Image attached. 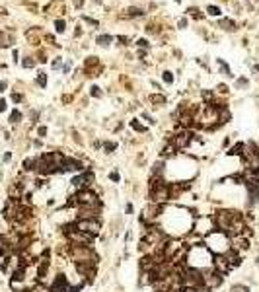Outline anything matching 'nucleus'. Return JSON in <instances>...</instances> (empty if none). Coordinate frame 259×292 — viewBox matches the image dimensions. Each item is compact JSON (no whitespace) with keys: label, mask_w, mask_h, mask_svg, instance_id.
Wrapping results in <instances>:
<instances>
[{"label":"nucleus","mask_w":259,"mask_h":292,"mask_svg":"<svg viewBox=\"0 0 259 292\" xmlns=\"http://www.w3.org/2000/svg\"><path fill=\"white\" fill-rule=\"evenodd\" d=\"M162 169H164V164H162V162L154 164V168H152V175H154V177H158V175L162 173Z\"/></svg>","instance_id":"15"},{"label":"nucleus","mask_w":259,"mask_h":292,"mask_svg":"<svg viewBox=\"0 0 259 292\" xmlns=\"http://www.w3.org/2000/svg\"><path fill=\"white\" fill-rule=\"evenodd\" d=\"M150 101L152 103H166V97L164 96H150Z\"/></svg>","instance_id":"18"},{"label":"nucleus","mask_w":259,"mask_h":292,"mask_svg":"<svg viewBox=\"0 0 259 292\" xmlns=\"http://www.w3.org/2000/svg\"><path fill=\"white\" fill-rule=\"evenodd\" d=\"M74 228H76L78 232H84V234H92V236H96L97 232H99V220H96V218H80V220L74 224Z\"/></svg>","instance_id":"3"},{"label":"nucleus","mask_w":259,"mask_h":292,"mask_svg":"<svg viewBox=\"0 0 259 292\" xmlns=\"http://www.w3.org/2000/svg\"><path fill=\"white\" fill-rule=\"evenodd\" d=\"M138 45H140V47H146L148 43H146V39H140V41H138Z\"/></svg>","instance_id":"33"},{"label":"nucleus","mask_w":259,"mask_h":292,"mask_svg":"<svg viewBox=\"0 0 259 292\" xmlns=\"http://www.w3.org/2000/svg\"><path fill=\"white\" fill-rule=\"evenodd\" d=\"M109 41H111L109 35H101V37H97V43H99V45H109Z\"/></svg>","instance_id":"19"},{"label":"nucleus","mask_w":259,"mask_h":292,"mask_svg":"<svg viewBox=\"0 0 259 292\" xmlns=\"http://www.w3.org/2000/svg\"><path fill=\"white\" fill-rule=\"evenodd\" d=\"M60 169H62V171H72V169H74V171H82V169H84V166L78 162V160L65 158V160H62V164H60Z\"/></svg>","instance_id":"9"},{"label":"nucleus","mask_w":259,"mask_h":292,"mask_svg":"<svg viewBox=\"0 0 259 292\" xmlns=\"http://www.w3.org/2000/svg\"><path fill=\"white\" fill-rule=\"evenodd\" d=\"M4 90H6V84H2V82H0V92H4Z\"/></svg>","instance_id":"34"},{"label":"nucleus","mask_w":259,"mask_h":292,"mask_svg":"<svg viewBox=\"0 0 259 292\" xmlns=\"http://www.w3.org/2000/svg\"><path fill=\"white\" fill-rule=\"evenodd\" d=\"M131 127H133L135 130H138V132H144V130H146V127H144V125H140L136 119H133V121H131Z\"/></svg>","instance_id":"14"},{"label":"nucleus","mask_w":259,"mask_h":292,"mask_svg":"<svg viewBox=\"0 0 259 292\" xmlns=\"http://www.w3.org/2000/svg\"><path fill=\"white\" fill-rule=\"evenodd\" d=\"M24 66H27V68H29V66H33V60H24Z\"/></svg>","instance_id":"32"},{"label":"nucleus","mask_w":259,"mask_h":292,"mask_svg":"<svg viewBox=\"0 0 259 292\" xmlns=\"http://www.w3.org/2000/svg\"><path fill=\"white\" fill-rule=\"evenodd\" d=\"M115 148H117V146L113 142H105V150H107V152H113Z\"/></svg>","instance_id":"26"},{"label":"nucleus","mask_w":259,"mask_h":292,"mask_svg":"<svg viewBox=\"0 0 259 292\" xmlns=\"http://www.w3.org/2000/svg\"><path fill=\"white\" fill-rule=\"evenodd\" d=\"M4 109H6V101H4V99H0V111H4Z\"/></svg>","instance_id":"30"},{"label":"nucleus","mask_w":259,"mask_h":292,"mask_svg":"<svg viewBox=\"0 0 259 292\" xmlns=\"http://www.w3.org/2000/svg\"><path fill=\"white\" fill-rule=\"evenodd\" d=\"M212 267L216 269L218 275H222V273L230 271V267H232V265L228 263V259H226V255H224V253H216V255L212 257Z\"/></svg>","instance_id":"5"},{"label":"nucleus","mask_w":259,"mask_h":292,"mask_svg":"<svg viewBox=\"0 0 259 292\" xmlns=\"http://www.w3.org/2000/svg\"><path fill=\"white\" fill-rule=\"evenodd\" d=\"M12 99H14V101H22V96H18V94H14V96H12Z\"/></svg>","instance_id":"31"},{"label":"nucleus","mask_w":259,"mask_h":292,"mask_svg":"<svg viewBox=\"0 0 259 292\" xmlns=\"http://www.w3.org/2000/svg\"><path fill=\"white\" fill-rule=\"evenodd\" d=\"M164 210V205H158V203H154L152 207L148 208H144V212H142V220L144 222H154L158 216H160V212Z\"/></svg>","instance_id":"6"},{"label":"nucleus","mask_w":259,"mask_h":292,"mask_svg":"<svg viewBox=\"0 0 259 292\" xmlns=\"http://www.w3.org/2000/svg\"><path fill=\"white\" fill-rule=\"evenodd\" d=\"M164 82H166V84H172V82H174V76H172V72H164Z\"/></svg>","instance_id":"22"},{"label":"nucleus","mask_w":259,"mask_h":292,"mask_svg":"<svg viewBox=\"0 0 259 292\" xmlns=\"http://www.w3.org/2000/svg\"><path fill=\"white\" fill-rule=\"evenodd\" d=\"M218 66H220V68H222V72H224L226 76H232V72H230V66H228L226 62L222 60V58H218Z\"/></svg>","instance_id":"13"},{"label":"nucleus","mask_w":259,"mask_h":292,"mask_svg":"<svg viewBox=\"0 0 259 292\" xmlns=\"http://www.w3.org/2000/svg\"><path fill=\"white\" fill-rule=\"evenodd\" d=\"M47 271H49V261H41V265H39V269H37V275H39L41 280L47 277Z\"/></svg>","instance_id":"11"},{"label":"nucleus","mask_w":259,"mask_h":292,"mask_svg":"<svg viewBox=\"0 0 259 292\" xmlns=\"http://www.w3.org/2000/svg\"><path fill=\"white\" fill-rule=\"evenodd\" d=\"M19 119H22V113H19L18 109H16V111H12V117H10V121H12V123H18Z\"/></svg>","instance_id":"21"},{"label":"nucleus","mask_w":259,"mask_h":292,"mask_svg":"<svg viewBox=\"0 0 259 292\" xmlns=\"http://www.w3.org/2000/svg\"><path fill=\"white\" fill-rule=\"evenodd\" d=\"M207 247L216 253H226L228 251V236L220 230H212V234L207 238Z\"/></svg>","instance_id":"1"},{"label":"nucleus","mask_w":259,"mask_h":292,"mask_svg":"<svg viewBox=\"0 0 259 292\" xmlns=\"http://www.w3.org/2000/svg\"><path fill=\"white\" fill-rule=\"evenodd\" d=\"M232 247L236 249V251H244V249L249 247V240L244 238V236H234L232 238Z\"/></svg>","instance_id":"10"},{"label":"nucleus","mask_w":259,"mask_h":292,"mask_svg":"<svg viewBox=\"0 0 259 292\" xmlns=\"http://www.w3.org/2000/svg\"><path fill=\"white\" fill-rule=\"evenodd\" d=\"M92 96H94V97H99V96H101V92H99V88H97V86H94V88H92Z\"/></svg>","instance_id":"25"},{"label":"nucleus","mask_w":259,"mask_h":292,"mask_svg":"<svg viewBox=\"0 0 259 292\" xmlns=\"http://www.w3.org/2000/svg\"><path fill=\"white\" fill-rule=\"evenodd\" d=\"M201 275H203V286H205V288H216V286L222 282V277L216 271H212V269L203 271Z\"/></svg>","instance_id":"4"},{"label":"nucleus","mask_w":259,"mask_h":292,"mask_svg":"<svg viewBox=\"0 0 259 292\" xmlns=\"http://www.w3.org/2000/svg\"><path fill=\"white\" fill-rule=\"evenodd\" d=\"M109 177H111V181H119V173H117V171H111Z\"/></svg>","instance_id":"27"},{"label":"nucleus","mask_w":259,"mask_h":292,"mask_svg":"<svg viewBox=\"0 0 259 292\" xmlns=\"http://www.w3.org/2000/svg\"><path fill=\"white\" fill-rule=\"evenodd\" d=\"M238 214H240V212H232V210H218L216 216H214V224H216V228H218L220 232H226Z\"/></svg>","instance_id":"2"},{"label":"nucleus","mask_w":259,"mask_h":292,"mask_svg":"<svg viewBox=\"0 0 259 292\" xmlns=\"http://www.w3.org/2000/svg\"><path fill=\"white\" fill-rule=\"evenodd\" d=\"M191 138H193V135H191V132H185V130H181L179 135H175L174 138H172V144H174V148H175V150H179V148H185V146L191 142Z\"/></svg>","instance_id":"7"},{"label":"nucleus","mask_w":259,"mask_h":292,"mask_svg":"<svg viewBox=\"0 0 259 292\" xmlns=\"http://www.w3.org/2000/svg\"><path fill=\"white\" fill-rule=\"evenodd\" d=\"M177 2H179V0H177Z\"/></svg>","instance_id":"36"},{"label":"nucleus","mask_w":259,"mask_h":292,"mask_svg":"<svg viewBox=\"0 0 259 292\" xmlns=\"http://www.w3.org/2000/svg\"><path fill=\"white\" fill-rule=\"evenodd\" d=\"M230 292H249V288H247V286H244V284H234Z\"/></svg>","instance_id":"16"},{"label":"nucleus","mask_w":259,"mask_h":292,"mask_svg":"<svg viewBox=\"0 0 259 292\" xmlns=\"http://www.w3.org/2000/svg\"><path fill=\"white\" fill-rule=\"evenodd\" d=\"M37 132H39V136H43V135L47 132V129H45V127H39V130H37Z\"/></svg>","instance_id":"29"},{"label":"nucleus","mask_w":259,"mask_h":292,"mask_svg":"<svg viewBox=\"0 0 259 292\" xmlns=\"http://www.w3.org/2000/svg\"><path fill=\"white\" fill-rule=\"evenodd\" d=\"M49 292H70V286H68V280L62 277V275H58L57 279H55V282H53L51 290Z\"/></svg>","instance_id":"8"},{"label":"nucleus","mask_w":259,"mask_h":292,"mask_svg":"<svg viewBox=\"0 0 259 292\" xmlns=\"http://www.w3.org/2000/svg\"><path fill=\"white\" fill-rule=\"evenodd\" d=\"M207 12H208V16H220V8L218 6H208Z\"/></svg>","instance_id":"17"},{"label":"nucleus","mask_w":259,"mask_h":292,"mask_svg":"<svg viewBox=\"0 0 259 292\" xmlns=\"http://www.w3.org/2000/svg\"><path fill=\"white\" fill-rule=\"evenodd\" d=\"M222 26H226V29H236L232 19H224V22H222Z\"/></svg>","instance_id":"23"},{"label":"nucleus","mask_w":259,"mask_h":292,"mask_svg":"<svg viewBox=\"0 0 259 292\" xmlns=\"http://www.w3.org/2000/svg\"><path fill=\"white\" fill-rule=\"evenodd\" d=\"M37 84L41 86V88H45V84H47V76L43 74V72H41V74L37 76Z\"/></svg>","instance_id":"20"},{"label":"nucleus","mask_w":259,"mask_h":292,"mask_svg":"<svg viewBox=\"0 0 259 292\" xmlns=\"http://www.w3.org/2000/svg\"><path fill=\"white\" fill-rule=\"evenodd\" d=\"M255 70H257V72H259V65H257V66H255Z\"/></svg>","instance_id":"35"},{"label":"nucleus","mask_w":259,"mask_h":292,"mask_svg":"<svg viewBox=\"0 0 259 292\" xmlns=\"http://www.w3.org/2000/svg\"><path fill=\"white\" fill-rule=\"evenodd\" d=\"M26 292H47L43 286H37V288H31V290H26Z\"/></svg>","instance_id":"28"},{"label":"nucleus","mask_w":259,"mask_h":292,"mask_svg":"<svg viewBox=\"0 0 259 292\" xmlns=\"http://www.w3.org/2000/svg\"><path fill=\"white\" fill-rule=\"evenodd\" d=\"M242 150H246V144H244V142H238L232 150H228V156H238V154H242Z\"/></svg>","instance_id":"12"},{"label":"nucleus","mask_w":259,"mask_h":292,"mask_svg":"<svg viewBox=\"0 0 259 292\" xmlns=\"http://www.w3.org/2000/svg\"><path fill=\"white\" fill-rule=\"evenodd\" d=\"M57 31L58 33L65 31V22H62V19H58V22H57Z\"/></svg>","instance_id":"24"}]
</instances>
